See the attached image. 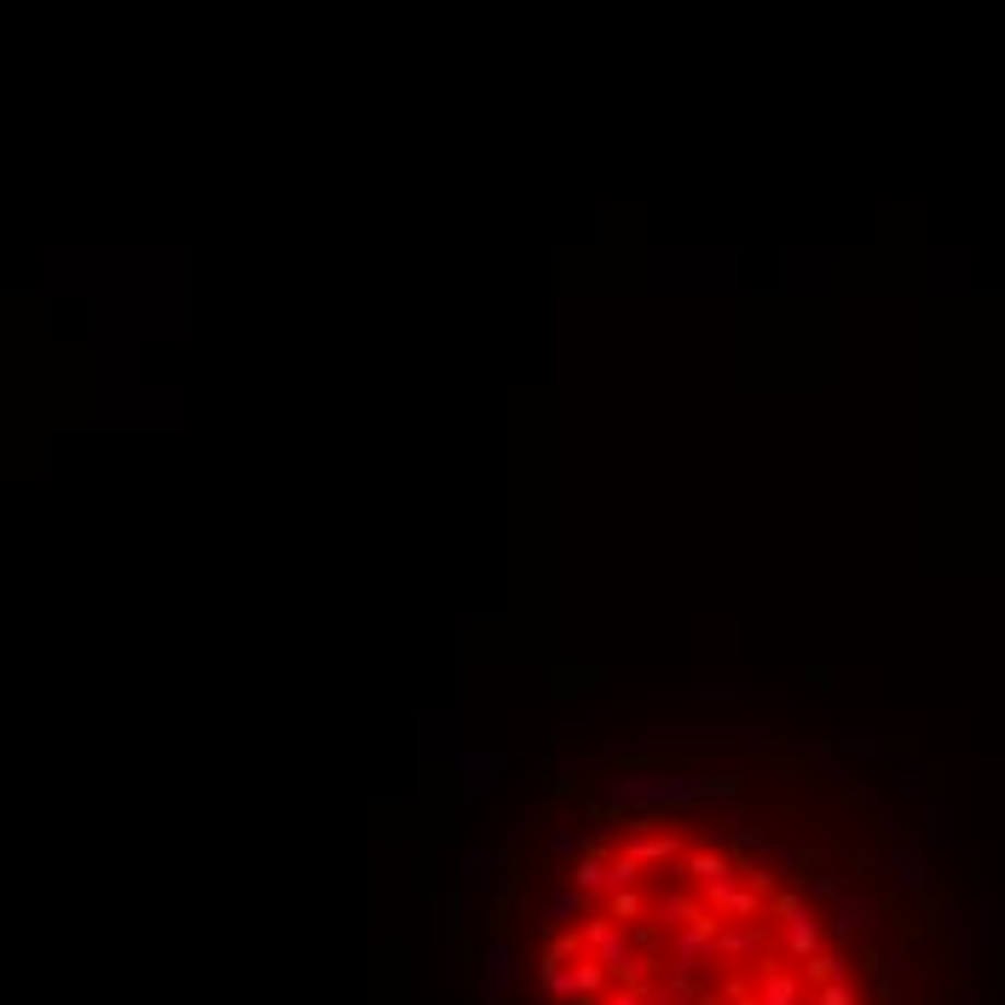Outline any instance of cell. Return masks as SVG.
<instances>
[{
	"instance_id": "obj_5",
	"label": "cell",
	"mask_w": 1005,
	"mask_h": 1005,
	"mask_svg": "<svg viewBox=\"0 0 1005 1005\" xmlns=\"http://www.w3.org/2000/svg\"><path fill=\"white\" fill-rule=\"evenodd\" d=\"M716 954L728 959V966H757V959L769 954V936L757 919H728L723 936H716Z\"/></svg>"
},
{
	"instance_id": "obj_21",
	"label": "cell",
	"mask_w": 1005,
	"mask_h": 1005,
	"mask_svg": "<svg viewBox=\"0 0 1005 1005\" xmlns=\"http://www.w3.org/2000/svg\"><path fill=\"white\" fill-rule=\"evenodd\" d=\"M815 1005H855V982H850V977L820 982V989H815Z\"/></svg>"
},
{
	"instance_id": "obj_22",
	"label": "cell",
	"mask_w": 1005,
	"mask_h": 1005,
	"mask_svg": "<svg viewBox=\"0 0 1005 1005\" xmlns=\"http://www.w3.org/2000/svg\"><path fill=\"white\" fill-rule=\"evenodd\" d=\"M913 971V942H896V948L885 954V977L896 982V977H908Z\"/></svg>"
},
{
	"instance_id": "obj_20",
	"label": "cell",
	"mask_w": 1005,
	"mask_h": 1005,
	"mask_svg": "<svg viewBox=\"0 0 1005 1005\" xmlns=\"http://www.w3.org/2000/svg\"><path fill=\"white\" fill-rule=\"evenodd\" d=\"M728 844H734V850H769V838H763V827H757V820H734V827H728Z\"/></svg>"
},
{
	"instance_id": "obj_3",
	"label": "cell",
	"mask_w": 1005,
	"mask_h": 1005,
	"mask_svg": "<svg viewBox=\"0 0 1005 1005\" xmlns=\"http://www.w3.org/2000/svg\"><path fill=\"white\" fill-rule=\"evenodd\" d=\"M716 936H723V919L716 913H705V919H693V925H682V931H670V954H665V971H676V977H693L700 966H716Z\"/></svg>"
},
{
	"instance_id": "obj_15",
	"label": "cell",
	"mask_w": 1005,
	"mask_h": 1005,
	"mask_svg": "<svg viewBox=\"0 0 1005 1005\" xmlns=\"http://www.w3.org/2000/svg\"><path fill=\"white\" fill-rule=\"evenodd\" d=\"M624 850H630V855H642V861H665V867H670V861H682V844H676L670 832H635Z\"/></svg>"
},
{
	"instance_id": "obj_11",
	"label": "cell",
	"mask_w": 1005,
	"mask_h": 1005,
	"mask_svg": "<svg viewBox=\"0 0 1005 1005\" xmlns=\"http://www.w3.org/2000/svg\"><path fill=\"white\" fill-rule=\"evenodd\" d=\"M653 908H659V919L670 931H682V925H693V919H705L711 908H705V896H693V890H665L659 901H653Z\"/></svg>"
},
{
	"instance_id": "obj_17",
	"label": "cell",
	"mask_w": 1005,
	"mask_h": 1005,
	"mask_svg": "<svg viewBox=\"0 0 1005 1005\" xmlns=\"http://www.w3.org/2000/svg\"><path fill=\"white\" fill-rule=\"evenodd\" d=\"M498 774H503L498 757H468V763H463V792H468V797H480L491 781H498Z\"/></svg>"
},
{
	"instance_id": "obj_2",
	"label": "cell",
	"mask_w": 1005,
	"mask_h": 1005,
	"mask_svg": "<svg viewBox=\"0 0 1005 1005\" xmlns=\"http://www.w3.org/2000/svg\"><path fill=\"white\" fill-rule=\"evenodd\" d=\"M584 948L596 954V959H601V966H607L612 977H619V982H635V989H647V982H653V966L642 959V948H635V942L624 936L619 919H607V913L589 919V925H584Z\"/></svg>"
},
{
	"instance_id": "obj_24",
	"label": "cell",
	"mask_w": 1005,
	"mask_h": 1005,
	"mask_svg": "<svg viewBox=\"0 0 1005 1005\" xmlns=\"http://www.w3.org/2000/svg\"><path fill=\"white\" fill-rule=\"evenodd\" d=\"M838 751H850V757H873V751H878V740H873V734H838Z\"/></svg>"
},
{
	"instance_id": "obj_18",
	"label": "cell",
	"mask_w": 1005,
	"mask_h": 1005,
	"mask_svg": "<svg viewBox=\"0 0 1005 1005\" xmlns=\"http://www.w3.org/2000/svg\"><path fill=\"white\" fill-rule=\"evenodd\" d=\"M642 867H647V861H642V855H630V850L619 844V850H612V890H635V885L647 878Z\"/></svg>"
},
{
	"instance_id": "obj_10",
	"label": "cell",
	"mask_w": 1005,
	"mask_h": 1005,
	"mask_svg": "<svg viewBox=\"0 0 1005 1005\" xmlns=\"http://www.w3.org/2000/svg\"><path fill=\"white\" fill-rule=\"evenodd\" d=\"M596 908H601L596 896H584L579 885H566V890H556V896H549V931H572L579 919H589Z\"/></svg>"
},
{
	"instance_id": "obj_13",
	"label": "cell",
	"mask_w": 1005,
	"mask_h": 1005,
	"mask_svg": "<svg viewBox=\"0 0 1005 1005\" xmlns=\"http://www.w3.org/2000/svg\"><path fill=\"white\" fill-rule=\"evenodd\" d=\"M584 850H589V844L579 838V820H572V815L561 809L556 820H549V861H579Z\"/></svg>"
},
{
	"instance_id": "obj_19",
	"label": "cell",
	"mask_w": 1005,
	"mask_h": 1005,
	"mask_svg": "<svg viewBox=\"0 0 1005 1005\" xmlns=\"http://www.w3.org/2000/svg\"><path fill=\"white\" fill-rule=\"evenodd\" d=\"M815 896H820V901H827V908H832L838 896H850V873H838V867L815 873Z\"/></svg>"
},
{
	"instance_id": "obj_12",
	"label": "cell",
	"mask_w": 1005,
	"mask_h": 1005,
	"mask_svg": "<svg viewBox=\"0 0 1005 1005\" xmlns=\"http://www.w3.org/2000/svg\"><path fill=\"white\" fill-rule=\"evenodd\" d=\"M498 867H503L498 850H463V861H457V890L468 896V890L491 885V878H498Z\"/></svg>"
},
{
	"instance_id": "obj_23",
	"label": "cell",
	"mask_w": 1005,
	"mask_h": 1005,
	"mask_svg": "<svg viewBox=\"0 0 1005 1005\" xmlns=\"http://www.w3.org/2000/svg\"><path fill=\"white\" fill-rule=\"evenodd\" d=\"M601 1005H653V989H635V982H619Z\"/></svg>"
},
{
	"instance_id": "obj_1",
	"label": "cell",
	"mask_w": 1005,
	"mask_h": 1005,
	"mask_svg": "<svg viewBox=\"0 0 1005 1005\" xmlns=\"http://www.w3.org/2000/svg\"><path fill=\"white\" fill-rule=\"evenodd\" d=\"M746 786L740 774H693V769H624L612 781H589V804L612 809V815H659V809H711V804H734Z\"/></svg>"
},
{
	"instance_id": "obj_9",
	"label": "cell",
	"mask_w": 1005,
	"mask_h": 1005,
	"mask_svg": "<svg viewBox=\"0 0 1005 1005\" xmlns=\"http://www.w3.org/2000/svg\"><path fill=\"white\" fill-rule=\"evenodd\" d=\"M873 878H878V885H885L890 896L925 890V867H919V855H908V850H885V867H878Z\"/></svg>"
},
{
	"instance_id": "obj_25",
	"label": "cell",
	"mask_w": 1005,
	"mask_h": 1005,
	"mask_svg": "<svg viewBox=\"0 0 1005 1005\" xmlns=\"http://www.w3.org/2000/svg\"><path fill=\"white\" fill-rule=\"evenodd\" d=\"M942 832H948V809L931 804V809H925V838H942Z\"/></svg>"
},
{
	"instance_id": "obj_7",
	"label": "cell",
	"mask_w": 1005,
	"mask_h": 1005,
	"mask_svg": "<svg viewBox=\"0 0 1005 1005\" xmlns=\"http://www.w3.org/2000/svg\"><path fill=\"white\" fill-rule=\"evenodd\" d=\"M827 936L838 942V948H850L855 936H873V901L855 896V890L838 896V901H832V931H827Z\"/></svg>"
},
{
	"instance_id": "obj_8",
	"label": "cell",
	"mask_w": 1005,
	"mask_h": 1005,
	"mask_svg": "<svg viewBox=\"0 0 1005 1005\" xmlns=\"http://www.w3.org/2000/svg\"><path fill=\"white\" fill-rule=\"evenodd\" d=\"M572 885H579L584 896H596V901L612 896V855H607V844H589L579 861H572Z\"/></svg>"
},
{
	"instance_id": "obj_26",
	"label": "cell",
	"mask_w": 1005,
	"mask_h": 1005,
	"mask_svg": "<svg viewBox=\"0 0 1005 1005\" xmlns=\"http://www.w3.org/2000/svg\"><path fill=\"white\" fill-rule=\"evenodd\" d=\"M572 1005H601V1000H572Z\"/></svg>"
},
{
	"instance_id": "obj_4",
	"label": "cell",
	"mask_w": 1005,
	"mask_h": 1005,
	"mask_svg": "<svg viewBox=\"0 0 1005 1005\" xmlns=\"http://www.w3.org/2000/svg\"><path fill=\"white\" fill-rule=\"evenodd\" d=\"M480 977H486V1000H491V1005H503L509 994L521 989V948H515V936H491V942H486Z\"/></svg>"
},
{
	"instance_id": "obj_14",
	"label": "cell",
	"mask_w": 1005,
	"mask_h": 1005,
	"mask_svg": "<svg viewBox=\"0 0 1005 1005\" xmlns=\"http://www.w3.org/2000/svg\"><path fill=\"white\" fill-rule=\"evenodd\" d=\"M797 971L809 977V989H820V982H838V977H850V954H844V948H838V942H832V948H820V954L809 959V966H797Z\"/></svg>"
},
{
	"instance_id": "obj_16",
	"label": "cell",
	"mask_w": 1005,
	"mask_h": 1005,
	"mask_svg": "<svg viewBox=\"0 0 1005 1005\" xmlns=\"http://www.w3.org/2000/svg\"><path fill=\"white\" fill-rule=\"evenodd\" d=\"M601 913H607V919H619V925H635V919L647 913V896H642V885H635V890H612V896L601 901Z\"/></svg>"
},
{
	"instance_id": "obj_6",
	"label": "cell",
	"mask_w": 1005,
	"mask_h": 1005,
	"mask_svg": "<svg viewBox=\"0 0 1005 1005\" xmlns=\"http://www.w3.org/2000/svg\"><path fill=\"white\" fill-rule=\"evenodd\" d=\"M740 1005H804V977L792 971V959L786 966H769V971H757V989Z\"/></svg>"
}]
</instances>
